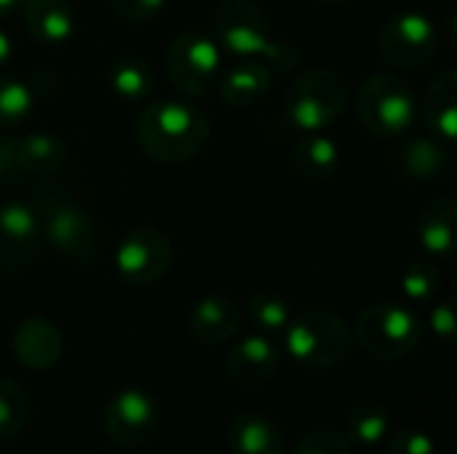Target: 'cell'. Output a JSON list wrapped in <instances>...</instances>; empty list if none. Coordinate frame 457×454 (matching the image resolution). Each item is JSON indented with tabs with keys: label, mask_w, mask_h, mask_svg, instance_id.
I'll list each match as a JSON object with an SVG mask.
<instances>
[{
	"label": "cell",
	"mask_w": 457,
	"mask_h": 454,
	"mask_svg": "<svg viewBox=\"0 0 457 454\" xmlns=\"http://www.w3.org/2000/svg\"><path fill=\"white\" fill-rule=\"evenodd\" d=\"M431 329L445 343L455 340V302L450 297L434 305V310H431Z\"/></svg>",
	"instance_id": "34"
},
{
	"label": "cell",
	"mask_w": 457,
	"mask_h": 454,
	"mask_svg": "<svg viewBox=\"0 0 457 454\" xmlns=\"http://www.w3.org/2000/svg\"><path fill=\"white\" fill-rule=\"evenodd\" d=\"M166 75L185 96H206L222 72V48L204 32H179L166 45Z\"/></svg>",
	"instance_id": "8"
},
{
	"label": "cell",
	"mask_w": 457,
	"mask_h": 454,
	"mask_svg": "<svg viewBox=\"0 0 457 454\" xmlns=\"http://www.w3.org/2000/svg\"><path fill=\"white\" fill-rule=\"evenodd\" d=\"M35 104V88L24 80L0 75V128L16 126L29 118Z\"/></svg>",
	"instance_id": "29"
},
{
	"label": "cell",
	"mask_w": 457,
	"mask_h": 454,
	"mask_svg": "<svg viewBox=\"0 0 457 454\" xmlns=\"http://www.w3.org/2000/svg\"><path fill=\"white\" fill-rule=\"evenodd\" d=\"M43 244V230L35 209L21 201L0 203V270L16 273L27 268Z\"/></svg>",
	"instance_id": "12"
},
{
	"label": "cell",
	"mask_w": 457,
	"mask_h": 454,
	"mask_svg": "<svg viewBox=\"0 0 457 454\" xmlns=\"http://www.w3.org/2000/svg\"><path fill=\"white\" fill-rule=\"evenodd\" d=\"M439 48V27L420 11H399L388 16L378 32L380 56L396 70L426 67Z\"/></svg>",
	"instance_id": "9"
},
{
	"label": "cell",
	"mask_w": 457,
	"mask_h": 454,
	"mask_svg": "<svg viewBox=\"0 0 457 454\" xmlns=\"http://www.w3.org/2000/svg\"><path fill=\"white\" fill-rule=\"evenodd\" d=\"M246 318L260 334H281L292 321V305L284 294L260 289L246 300Z\"/></svg>",
	"instance_id": "26"
},
{
	"label": "cell",
	"mask_w": 457,
	"mask_h": 454,
	"mask_svg": "<svg viewBox=\"0 0 457 454\" xmlns=\"http://www.w3.org/2000/svg\"><path fill=\"white\" fill-rule=\"evenodd\" d=\"M386 444H388V454H439L431 436L420 431H410V428L391 431Z\"/></svg>",
	"instance_id": "31"
},
{
	"label": "cell",
	"mask_w": 457,
	"mask_h": 454,
	"mask_svg": "<svg viewBox=\"0 0 457 454\" xmlns=\"http://www.w3.org/2000/svg\"><path fill=\"white\" fill-rule=\"evenodd\" d=\"M289 454H353L351 442L332 431H316L303 436Z\"/></svg>",
	"instance_id": "30"
},
{
	"label": "cell",
	"mask_w": 457,
	"mask_h": 454,
	"mask_svg": "<svg viewBox=\"0 0 457 454\" xmlns=\"http://www.w3.org/2000/svg\"><path fill=\"white\" fill-rule=\"evenodd\" d=\"M209 118L185 102L158 99L145 104L134 118V139L139 150L163 166L187 163L209 144Z\"/></svg>",
	"instance_id": "1"
},
{
	"label": "cell",
	"mask_w": 457,
	"mask_h": 454,
	"mask_svg": "<svg viewBox=\"0 0 457 454\" xmlns=\"http://www.w3.org/2000/svg\"><path fill=\"white\" fill-rule=\"evenodd\" d=\"M107 80H110L112 94L134 102V99H145L153 91L155 72H153L150 62L142 56H120L112 62Z\"/></svg>",
	"instance_id": "25"
},
{
	"label": "cell",
	"mask_w": 457,
	"mask_h": 454,
	"mask_svg": "<svg viewBox=\"0 0 457 454\" xmlns=\"http://www.w3.org/2000/svg\"><path fill=\"white\" fill-rule=\"evenodd\" d=\"M361 126L378 139L404 136L418 118V99L410 83L394 72L370 75L353 96Z\"/></svg>",
	"instance_id": "5"
},
{
	"label": "cell",
	"mask_w": 457,
	"mask_h": 454,
	"mask_svg": "<svg viewBox=\"0 0 457 454\" xmlns=\"http://www.w3.org/2000/svg\"><path fill=\"white\" fill-rule=\"evenodd\" d=\"M29 420V396L13 380H0V442L16 436Z\"/></svg>",
	"instance_id": "28"
},
{
	"label": "cell",
	"mask_w": 457,
	"mask_h": 454,
	"mask_svg": "<svg viewBox=\"0 0 457 454\" xmlns=\"http://www.w3.org/2000/svg\"><path fill=\"white\" fill-rule=\"evenodd\" d=\"M13 56V40L5 29H0V67H5Z\"/></svg>",
	"instance_id": "35"
},
{
	"label": "cell",
	"mask_w": 457,
	"mask_h": 454,
	"mask_svg": "<svg viewBox=\"0 0 457 454\" xmlns=\"http://www.w3.org/2000/svg\"><path fill=\"white\" fill-rule=\"evenodd\" d=\"M24 27L40 45H64L75 35V8L70 0H21Z\"/></svg>",
	"instance_id": "16"
},
{
	"label": "cell",
	"mask_w": 457,
	"mask_h": 454,
	"mask_svg": "<svg viewBox=\"0 0 457 454\" xmlns=\"http://www.w3.org/2000/svg\"><path fill=\"white\" fill-rule=\"evenodd\" d=\"M171 241L155 227L129 230L115 249V273L131 286L161 284L171 268Z\"/></svg>",
	"instance_id": "10"
},
{
	"label": "cell",
	"mask_w": 457,
	"mask_h": 454,
	"mask_svg": "<svg viewBox=\"0 0 457 454\" xmlns=\"http://www.w3.org/2000/svg\"><path fill=\"white\" fill-rule=\"evenodd\" d=\"M442 286V270L434 257L412 260L402 273V292L412 302H428Z\"/></svg>",
	"instance_id": "27"
},
{
	"label": "cell",
	"mask_w": 457,
	"mask_h": 454,
	"mask_svg": "<svg viewBox=\"0 0 457 454\" xmlns=\"http://www.w3.org/2000/svg\"><path fill=\"white\" fill-rule=\"evenodd\" d=\"M399 169L415 182H431L450 171V153L436 139L418 136L399 150Z\"/></svg>",
	"instance_id": "23"
},
{
	"label": "cell",
	"mask_w": 457,
	"mask_h": 454,
	"mask_svg": "<svg viewBox=\"0 0 457 454\" xmlns=\"http://www.w3.org/2000/svg\"><path fill=\"white\" fill-rule=\"evenodd\" d=\"M284 345L292 361L308 369H332L351 351V329L345 318L329 308H311L292 316L284 329Z\"/></svg>",
	"instance_id": "6"
},
{
	"label": "cell",
	"mask_w": 457,
	"mask_h": 454,
	"mask_svg": "<svg viewBox=\"0 0 457 454\" xmlns=\"http://www.w3.org/2000/svg\"><path fill=\"white\" fill-rule=\"evenodd\" d=\"M241 326V308L233 297L225 294H209L201 297L187 316L190 334L204 345H220L228 343Z\"/></svg>",
	"instance_id": "15"
},
{
	"label": "cell",
	"mask_w": 457,
	"mask_h": 454,
	"mask_svg": "<svg viewBox=\"0 0 457 454\" xmlns=\"http://www.w3.org/2000/svg\"><path fill=\"white\" fill-rule=\"evenodd\" d=\"M161 423L155 399L139 388L115 393L104 407V433L118 447H139L153 439Z\"/></svg>",
	"instance_id": "11"
},
{
	"label": "cell",
	"mask_w": 457,
	"mask_h": 454,
	"mask_svg": "<svg viewBox=\"0 0 457 454\" xmlns=\"http://www.w3.org/2000/svg\"><path fill=\"white\" fill-rule=\"evenodd\" d=\"M348 442H356L361 447H375L388 439L394 431V417L380 401H361L348 415Z\"/></svg>",
	"instance_id": "24"
},
{
	"label": "cell",
	"mask_w": 457,
	"mask_h": 454,
	"mask_svg": "<svg viewBox=\"0 0 457 454\" xmlns=\"http://www.w3.org/2000/svg\"><path fill=\"white\" fill-rule=\"evenodd\" d=\"M319 3H327V5H337V3H343V0H319Z\"/></svg>",
	"instance_id": "37"
},
{
	"label": "cell",
	"mask_w": 457,
	"mask_h": 454,
	"mask_svg": "<svg viewBox=\"0 0 457 454\" xmlns=\"http://www.w3.org/2000/svg\"><path fill=\"white\" fill-rule=\"evenodd\" d=\"M230 454H284L287 442L281 428L260 412H241L228 425Z\"/></svg>",
	"instance_id": "17"
},
{
	"label": "cell",
	"mask_w": 457,
	"mask_h": 454,
	"mask_svg": "<svg viewBox=\"0 0 457 454\" xmlns=\"http://www.w3.org/2000/svg\"><path fill=\"white\" fill-rule=\"evenodd\" d=\"M292 166L308 182H329L340 169V147L324 131L303 134L292 147Z\"/></svg>",
	"instance_id": "22"
},
{
	"label": "cell",
	"mask_w": 457,
	"mask_h": 454,
	"mask_svg": "<svg viewBox=\"0 0 457 454\" xmlns=\"http://www.w3.org/2000/svg\"><path fill=\"white\" fill-rule=\"evenodd\" d=\"M278 364H281V353H278L276 343L260 332L236 343L225 359V369H228L230 380L241 388L265 385L276 375Z\"/></svg>",
	"instance_id": "13"
},
{
	"label": "cell",
	"mask_w": 457,
	"mask_h": 454,
	"mask_svg": "<svg viewBox=\"0 0 457 454\" xmlns=\"http://www.w3.org/2000/svg\"><path fill=\"white\" fill-rule=\"evenodd\" d=\"M214 40L222 51L244 59H262L276 70H295L300 51L273 35L270 19L257 0H220L214 8Z\"/></svg>",
	"instance_id": "3"
},
{
	"label": "cell",
	"mask_w": 457,
	"mask_h": 454,
	"mask_svg": "<svg viewBox=\"0 0 457 454\" xmlns=\"http://www.w3.org/2000/svg\"><path fill=\"white\" fill-rule=\"evenodd\" d=\"M16 150H19L21 179L24 177L46 179V177L56 174L70 158L67 142L48 131H29L24 136H16Z\"/></svg>",
	"instance_id": "20"
},
{
	"label": "cell",
	"mask_w": 457,
	"mask_h": 454,
	"mask_svg": "<svg viewBox=\"0 0 457 454\" xmlns=\"http://www.w3.org/2000/svg\"><path fill=\"white\" fill-rule=\"evenodd\" d=\"M11 348L21 367L46 372V369L56 367L62 359V334L48 318L32 316L16 326Z\"/></svg>",
	"instance_id": "14"
},
{
	"label": "cell",
	"mask_w": 457,
	"mask_h": 454,
	"mask_svg": "<svg viewBox=\"0 0 457 454\" xmlns=\"http://www.w3.org/2000/svg\"><path fill=\"white\" fill-rule=\"evenodd\" d=\"M356 340L375 361L410 359L423 340V324L418 313L396 302H378L359 313Z\"/></svg>",
	"instance_id": "7"
},
{
	"label": "cell",
	"mask_w": 457,
	"mask_h": 454,
	"mask_svg": "<svg viewBox=\"0 0 457 454\" xmlns=\"http://www.w3.org/2000/svg\"><path fill=\"white\" fill-rule=\"evenodd\" d=\"M19 8H21V0H0V19L19 11Z\"/></svg>",
	"instance_id": "36"
},
{
	"label": "cell",
	"mask_w": 457,
	"mask_h": 454,
	"mask_svg": "<svg viewBox=\"0 0 457 454\" xmlns=\"http://www.w3.org/2000/svg\"><path fill=\"white\" fill-rule=\"evenodd\" d=\"M457 203L453 198H434L418 217V241L423 252L434 260L450 257L455 246Z\"/></svg>",
	"instance_id": "21"
},
{
	"label": "cell",
	"mask_w": 457,
	"mask_h": 454,
	"mask_svg": "<svg viewBox=\"0 0 457 454\" xmlns=\"http://www.w3.org/2000/svg\"><path fill=\"white\" fill-rule=\"evenodd\" d=\"M118 19L126 24H145L153 16H158L166 5V0H110Z\"/></svg>",
	"instance_id": "32"
},
{
	"label": "cell",
	"mask_w": 457,
	"mask_h": 454,
	"mask_svg": "<svg viewBox=\"0 0 457 454\" xmlns=\"http://www.w3.org/2000/svg\"><path fill=\"white\" fill-rule=\"evenodd\" d=\"M220 94L233 107H246L260 102L273 83V72L262 59H244L230 70L220 72Z\"/></svg>",
	"instance_id": "19"
},
{
	"label": "cell",
	"mask_w": 457,
	"mask_h": 454,
	"mask_svg": "<svg viewBox=\"0 0 457 454\" xmlns=\"http://www.w3.org/2000/svg\"><path fill=\"white\" fill-rule=\"evenodd\" d=\"M16 179H21L16 136L5 134V131L0 128V182H16Z\"/></svg>",
	"instance_id": "33"
},
{
	"label": "cell",
	"mask_w": 457,
	"mask_h": 454,
	"mask_svg": "<svg viewBox=\"0 0 457 454\" xmlns=\"http://www.w3.org/2000/svg\"><path fill=\"white\" fill-rule=\"evenodd\" d=\"M423 112V120L428 131H434L439 139L453 142L457 136V72L442 70L426 88L423 102L418 107Z\"/></svg>",
	"instance_id": "18"
},
{
	"label": "cell",
	"mask_w": 457,
	"mask_h": 454,
	"mask_svg": "<svg viewBox=\"0 0 457 454\" xmlns=\"http://www.w3.org/2000/svg\"><path fill=\"white\" fill-rule=\"evenodd\" d=\"M29 206L40 219L43 238L56 249L59 257L75 265H86L99 254L102 249L99 222L88 209L75 203L59 182L54 179L37 182Z\"/></svg>",
	"instance_id": "2"
},
{
	"label": "cell",
	"mask_w": 457,
	"mask_h": 454,
	"mask_svg": "<svg viewBox=\"0 0 457 454\" xmlns=\"http://www.w3.org/2000/svg\"><path fill=\"white\" fill-rule=\"evenodd\" d=\"M351 88L345 78L332 67H313L300 72L287 94L281 120L287 128L297 134H319L327 131L348 107Z\"/></svg>",
	"instance_id": "4"
}]
</instances>
